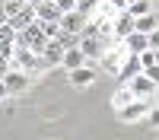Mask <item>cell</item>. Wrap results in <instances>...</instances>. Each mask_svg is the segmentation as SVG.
I'll return each instance as SVG.
<instances>
[{
  "label": "cell",
  "instance_id": "obj_22",
  "mask_svg": "<svg viewBox=\"0 0 159 140\" xmlns=\"http://www.w3.org/2000/svg\"><path fill=\"white\" fill-rule=\"evenodd\" d=\"M153 64H156V51H143L140 54V67L147 70V67H153Z\"/></svg>",
  "mask_w": 159,
  "mask_h": 140
},
{
  "label": "cell",
  "instance_id": "obj_14",
  "mask_svg": "<svg viewBox=\"0 0 159 140\" xmlns=\"http://www.w3.org/2000/svg\"><path fill=\"white\" fill-rule=\"evenodd\" d=\"M127 51H130V54H143V51H150V35H143V32H134V35H130V38H124V42H121Z\"/></svg>",
  "mask_w": 159,
  "mask_h": 140
},
{
  "label": "cell",
  "instance_id": "obj_15",
  "mask_svg": "<svg viewBox=\"0 0 159 140\" xmlns=\"http://www.w3.org/2000/svg\"><path fill=\"white\" fill-rule=\"evenodd\" d=\"M130 102H137V99H134V93H130V86H127V83H121V86L115 89V96H111V105L121 111V108H127V105H130Z\"/></svg>",
  "mask_w": 159,
  "mask_h": 140
},
{
  "label": "cell",
  "instance_id": "obj_17",
  "mask_svg": "<svg viewBox=\"0 0 159 140\" xmlns=\"http://www.w3.org/2000/svg\"><path fill=\"white\" fill-rule=\"evenodd\" d=\"M156 29H159V13H150V16H140V19H137V32L150 35V32H156Z\"/></svg>",
  "mask_w": 159,
  "mask_h": 140
},
{
  "label": "cell",
  "instance_id": "obj_20",
  "mask_svg": "<svg viewBox=\"0 0 159 140\" xmlns=\"http://www.w3.org/2000/svg\"><path fill=\"white\" fill-rule=\"evenodd\" d=\"M16 38H19V32L13 29V22L0 25V45H16Z\"/></svg>",
  "mask_w": 159,
  "mask_h": 140
},
{
  "label": "cell",
  "instance_id": "obj_25",
  "mask_svg": "<svg viewBox=\"0 0 159 140\" xmlns=\"http://www.w3.org/2000/svg\"><path fill=\"white\" fill-rule=\"evenodd\" d=\"M147 124H150V127H156V131H159V108H156V105H153V111H150Z\"/></svg>",
  "mask_w": 159,
  "mask_h": 140
},
{
  "label": "cell",
  "instance_id": "obj_30",
  "mask_svg": "<svg viewBox=\"0 0 159 140\" xmlns=\"http://www.w3.org/2000/svg\"><path fill=\"white\" fill-rule=\"evenodd\" d=\"M150 51H153V48H150ZM156 64H159V51H156Z\"/></svg>",
  "mask_w": 159,
  "mask_h": 140
},
{
  "label": "cell",
  "instance_id": "obj_5",
  "mask_svg": "<svg viewBox=\"0 0 159 140\" xmlns=\"http://www.w3.org/2000/svg\"><path fill=\"white\" fill-rule=\"evenodd\" d=\"M134 32H137V19L130 16V13H118V16H115V25H111V35H115V42L121 45L124 38H130Z\"/></svg>",
  "mask_w": 159,
  "mask_h": 140
},
{
  "label": "cell",
  "instance_id": "obj_24",
  "mask_svg": "<svg viewBox=\"0 0 159 140\" xmlns=\"http://www.w3.org/2000/svg\"><path fill=\"white\" fill-rule=\"evenodd\" d=\"M143 76H147V80H153V83L159 86V64H153V67H147V70H143Z\"/></svg>",
  "mask_w": 159,
  "mask_h": 140
},
{
  "label": "cell",
  "instance_id": "obj_12",
  "mask_svg": "<svg viewBox=\"0 0 159 140\" xmlns=\"http://www.w3.org/2000/svg\"><path fill=\"white\" fill-rule=\"evenodd\" d=\"M86 54H83V51H80V48H70V51H64V64H61V67L64 70H67V73H73V70H80V67H86Z\"/></svg>",
  "mask_w": 159,
  "mask_h": 140
},
{
  "label": "cell",
  "instance_id": "obj_10",
  "mask_svg": "<svg viewBox=\"0 0 159 140\" xmlns=\"http://www.w3.org/2000/svg\"><path fill=\"white\" fill-rule=\"evenodd\" d=\"M96 76H99V67L96 64H86V67H80L70 73V83L73 86H89V83H96Z\"/></svg>",
  "mask_w": 159,
  "mask_h": 140
},
{
  "label": "cell",
  "instance_id": "obj_16",
  "mask_svg": "<svg viewBox=\"0 0 159 140\" xmlns=\"http://www.w3.org/2000/svg\"><path fill=\"white\" fill-rule=\"evenodd\" d=\"M137 73H143V67H140V57H137V54H130V57H127V64L121 67V73H118V80H121V83H130Z\"/></svg>",
  "mask_w": 159,
  "mask_h": 140
},
{
  "label": "cell",
  "instance_id": "obj_31",
  "mask_svg": "<svg viewBox=\"0 0 159 140\" xmlns=\"http://www.w3.org/2000/svg\"><path fill=\"white\" fill-rule=\"evenodd\" d=\"M0 7H7V0H0Z\"/></svg>",
  "mask_w": 159,
  "mask_h": 140
},
{
  "label": "cell",
  "instance_id": "obj_4",
  "mask_svg": "<svg viewBox=\"0 0 159 140\" xmlns=\"http://www.w3.org/2000/svg\"><path fill=\"white\" fill-rule=\"evenodd\" d=\"M127 57H130V51L124 48V45H118V48H111L108 54H105L102 61H99V70H105V73H121V67L127 64Z\"/></svg>",
  "mask_w": 159,
  "mask_h": 140
},
{
  "label": "cell",
  "instance_id": "obj_13",
  "mask_svg": "<svg viewBox=\"0 0 159 140\" xmlns=\"http://www.w3.org/2000/svg\"><path fill=\"white\" fill-rule=\"evenodd\" d=\"M10 22H13V29H16V32H25L32 22H38V13H35V7H32V3H25V10L19 13V16H13Z\"/></svg>",
  "mask_w": 159,
  "mask_h": 140
},
{
  "label": "cell",
  "instance_id": "obj_1",
  "mask_svg": "<svg viewBox=\"0 0 159 140\" xmlns=\"http://www.w3.org/2000/svg\"><path fill=\"white\" fill-rule=\"evenodd\" d=\"M16 42H22L25 48L32 51V54H38V57H42V54H45V48L51 45V38L45 35L42 22H32V25H29V29H25V32H19V38H16Z\"/></svg>",
  "mask_w": 159,
  "mask_h": 140
},
{
  "label": "cell",
  "instance_id": "obj_2",
  "mask_svg": "<svg viewBox=\"0 0 159 140\" xmlns=\"http://www.w3.org/2000/svg\"><path fill=\"white\" fill-rule=\"evenodd\" d=\"M13 70L35 73V70H45V67H42V61H38V54H32L22 42H16V48H13Z\"/></svg>",
  "mask_w": 159,
  "mask_h": 140
},
{
  "label": "cell",
  "instance_id": "obj_18",
  "mask_svg": "<svg viewBox=\"0 0 159 140\" xmlns=\"http://www.w3.org/2000/svg\"><path fill=\"white\" fill-rule=\"evenodd\" d=\"M127 13L134 19H140V16H150V13H156V10H153V0H137V3L127 7Z\"/></svg>",
  "mask_w": 159,
  "mask_h": 140
},
{
  "label": "cell",
  "instance_id": "obj_33",
  "mask_svg": "<svg viewBox=\"0 0 159 140\" xmlns=\"http://www.w3.org/2000/svg\"><path fill=\"white\" fill-rule=\"evenodd\" d=\"M25 3H29V0H25Z\"/></svg>",
  "mask_w": 159,
  "mask_h": 140
},
{
  "label": "cell",
  "instance_id": "obj_26",
  "mask_svg": "<svg viewBox=\"0 0 159 140\" xmlns=\"http://www.w3.org/2000/svg\"><path fill=\"white\" fill-rule=\"evenodd\" d=\"M150 48H153V51H159V29H156V32H150Z\"/></svg>",
  "mask_w": 159,
  "mask_h": 140
},
{
  "label": "cell",
  "instance_id": "obj_9",
  "mask_svg": "<svg viewBox=\"0 0 159 140\" xmlns=\"http://www.w3.org/2000/svg\"><path fill=\"white\" fill-rule=\"evenodd\" d=\"M35 13H38V22H61L64 13L54 7V0H42V3H35Z\"/></svg>",
  "mask_w": 159,
  "mask_h": 140
},
{
  "label": "cell",
  "instance_id": "obj_29",
  "mask_svg": "<svg viewBox=\"0 0 159 140\" xmlns=\"http://www.w3.org/2000/svg\"><path fill=\"white\" fill-rule=\"evenodd\" d=\"M29 3H32V7H35V3H42V0H29Z\"/></svg>",
  "mask_w": 159,
  "mask_h": 140
},
{
  "label": "cell",
  "instance_id": "obj_21",
  "mask_svg": "<svg viewBox=\"0 0 159 140\" xmlns=\"http://www.w3.org/2000/svg\"><path fill=\"white\" fill-rule=\"evenodd\" d=\"M3 10H7V16L13 19V16H19V13L25 10V0H7V7H3Z\"/></svg>",
  "mask_w": 159,
  "mask_h": 140
},
{
  "label": "cell",
  "instance_id": "obj_19",
  "mask_svg": "<svg viewBox=\"0 0 159 140\" xmlns=\"http://www.w3.org/2000/svg\"><path fill=\"white\" fill-rule=\"evenodd\" d=\"M99 3H102V0H76V13H83L86 19H92L99 13Z\"/></svg>",
  "mask_w": 159,
  "mask_h": 140
},
{
  "label": "cell",
  "instance_id": "obj_23",
  "mask_svg": "<svg viewBox=\"0 0 159 140\" xmlns=\"http://www.w3.org/2000/svg\"><path fill=\"white\" fill-rule=\"evenodd\" d=\"M54 7H57L61 13H73V10H76V0H54Z\"/></svg>",
  "mask_w": 159,
  "mask_h": 140
},
{
  "label": "cell",
  "instance_id": "obj_32",
  "mask_svg": "<svg viewBox=\"0 0 159 140\" xmlns=\"http://www.w3.org/2000/svg\"><path fill=\"white\" fill-rule=\"evenodd\" d=\"M127 3H137V0H127Z\"/></svg>",
  "mask_w": 159,
  "mask_h": 140
},
{
  "label": "cell",
  "instance_id": "obj_7",
  "mask_svg": "<svg viewBox=\"0 0 159 140\" xmlns=\"http://www.w3.org/2000/svg\"><path fill=\"white\" fill-rule=\"evenodd\" d=\"M3 89H7V96L25 93V89H29V73H22V70H10V73L3 76Z\"/></svg>",
  "mask_w": 159,
  "mask_h": 140
},
{
  "label": "cell",
  "instance_id": "obj_28",
  "mask_svg": "<svg viewBox=\"0 0 159 140\" xmlns=\"http://www.w3.org/2000/svg\"><path fill=\"white\" fill-rule=\"evenodd\" d=\"M0 99H7V89H3V83H0Z\"/></svg>",
  "mask_w": 159,
  "mask_h": 140
},
{
  "label": "cell",
  "instance_id": "obj_6",
  "mask_svg": "<svg viewBox=\"0 0 159 140\" xmlns=\"http://www.w3.org/2000/svg\"><path fill=\"white\" fill-rule=\"evenodd\" d=\"M86 25H89V19L83 16V13H64V16H61V29L64 32H70V35H83L86 32Z\"/></svg>",
  "mask_w": 159,
  "mask_h": 140
},
{
  "label": "cell",
  "instance_id": "obj_11",
  "mask_svg": "<svg viewBox=\"0 0 159 140\" xmlns=\"http://www.w3.org/2000/svg\"><path fill=\"white\" fill-rule=\"evenodd\" d=\"M38 61H42V67H45V70H48V67H61V64H64V48H61L57 42H51Z\"/></svg>",
  "mask_w": 159,
  "mask_h": 140
},
{
  "label": "cell",
  "instance_id": "obj_27",
  "mask_svg": "<svg viewBox=\"0 0 159 140\" xmlns=\"http://www.w3.org/2000/svg\"><path fill=\"white\" fill-rule=\"evenodd\" d=\"M153 105H156V108H159V89H156V96H153Z\"/></svg>",
  "mask_w": 159,
  "mask_h": 140
},
{
  "label": "cell",
  "instance_id": "obj_3",
  "mask_svg": "<svg viewBox=\"0 0 159 140\" xmlns=\"http://www.w3.org/2000/svg\"><path fill=\"white\" fill-rule=\"evenodd\" d=\"M150 111H153V99H137V102H130L127 108L118 111V118H121L124 124H134V121L150 118Z\"/></svg>",
  "mask_w": 159,
  "mask_h": 140
},
{
  "label": "cell",
  "instance_id": "obj_8",
  "mask_svg": "<svg viewBox=\"0 0 159 140\" xmlns=\"http://www.w3.org/2000/svg\"><path fill=\"white\" fill-rule=\"evenodd\" d=\"M127 86H130V93H134V99H153V96H156V89H159V86H156L153 80H147L143 73H137Z\"/></svg>",
  "mask_w": 159,
  "mask_h": 140
}]
</instances>
